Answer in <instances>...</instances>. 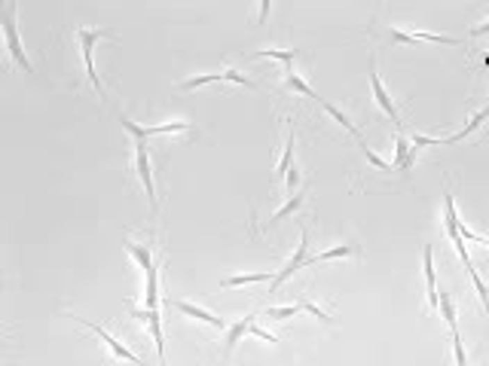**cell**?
I'll use <instances>...</instances> for the list:
<instances>
[{
    "mask_svg": "<svg viewBox=\"0 0 489 366\" xmlns=\"http://www.w3.org/2000/svg\"><path fill=\"white\" fill-rule=\"evenodd\" d=\"M443 229H447V235H449V241L456 244V254L458 259H462V265H465V272H468V278L474 281V287H477V296H480V302H483V311L489 315V287L483 284V278L477 274V269H474V263H471V256H468V250H465V238L458 235V217H456V198L449 189H443Z\"/></svg>",
    "mask_w": 489,
    "mask_h": 366,
    "instance_id": "6da1fadb",
    "label": "cell"
},
{
    "mask_svg": "<svg viewBox=\"0 0 489 366\" xmlns=\"http://www.w3.org/2000/svg\"><path fill=\"white\" fill-rule=\"evenodd\" d=\"M74 37L80 40V49H83V61H86V76H89V82L98 89V98H101V101H107V92H104L101 80H98V73H95V58H92V49H95V43H98V40H117V31H110V28H76V31H74Z\"/></svg>",
    "mask_w": 489,
    "mask_h": 366,
    "instance_id": "7a4b0ae2",
    "label": "cell"
},
{
    "mask_svg": "<svg viewBox=\"0 0 489 366\" xmlns=\"http://www.w3.org/2000/svg\"><path fill=\"white\" fill-rule=\"evenodd\" d=\"M0 19H3V37H6V46H10V58H13L19 67H25L28 73H34V67H31L25 49H22L19 28H15V3H3V10H0Z\"/></svg>",
    "mask_w": 489,
    "mask_h": 366,
    "instance_id": "3957f363",
    "label": "cell"
},
{
    "mask_svg": "<svg viewBox=\"0 0 489 366\" xmlns=\"http://www.w3.org/2000/svg\"><path fill=\"white\" fill-rule=\"evenodd\" d=\"M306 265H309V232L303 229V232H300V244H297L294 256H290L288 263H285V269H281V272L270 281V293H279V287L285 284L288 278H294V274L300 272V269H306Z\"/></svg>",
    "mask_w": 489,
    "mask_h": 366,
    "instance_id": "277c9868",
    "label": "cell"
},
{
    "mask_svg": "<svg viewBox=\"0 0 489 366\" xmlns=\"http://www.w3.org/2000/svg\"><path fill=\"white\" fill-rule=\"evenodd\" d=\"M119 122L122 128H126L129 134L135 137V141H147L153 134H174V132H190V122H163V125H138L126 116V113H119Z\"/></svg>",
    "mask_w": 489,
    "mask_h": 366,
    "instance_id": "5b68a950",
    "label": "cell"
},
{
    "mask_svg": "<svg viewBox=\"0 0 489 366\" xmlns=\"http://www.w3.org/2000/svg\"><path fill=\"white\" fill-rule=\"evenodd\" d=\"M135 171H138V177H141V183H144V193H147V202H150L153 214H156V208H159V202H156V183H153L150 152H147V143H144V141H135Z\"/></svg>",
    "mask_w": 489,
    "mask_h": 366,
    "instance_id": "8992f818",
    "label": "cell"
},
{
    "mask_svg": "<svg viewBox=\"0 0 489 366\" xmlns=\"http://www.w3.org/2000/svg\"><path fill=\"white\" fill-rule=\"evenodd\" d=\"M74 320H80V324H83V326H89L92 333H98V339H101L104 345L110 348V354L117 357V360H129V363H135V366H144V360H141V357H138V354H132V351H129L126 345H122V342L117 339V336H110V333H107L101 324H92L89 317H76V315H74Z\"/></svg>",
    "mask_w": 489,
    "mask_h": 366,
    "instance_id": "52a82bcc",
    "label": "cell"
},
{
    "mask_svg": "<svg viewBox=\"0 0 489 366\" xmlns=\"http://www.w3.org/2000/svg\"><path fill=\"white\" fill-rule=\"evenodd\" d=\"M370 89H373V98H376V107L386 113V116H392V122L397 125V132H404V122H401V116H397V107H395L392 98H388L386 86H382L379 71H376V58H373V55H370Z\"/></svg>",
    "mask_w": 489,
    "mask_h": 366,
    "instance_id": "ba28073f",
    "label": "cell"
},
{
    "mask_svg": "<svg viewBox=\"0 0 489 366\" xmlns=\"http://www.w3.org/2000/svg\"><path fill=\"white\" fill-rule=\"evenodd\" d=\"M392 40L395 43H443V46H462L458 37H449V34H431V31H404V28H392Z\"/></svg>",
    "mask_w": 489,
    "mask_h": 366,
    "instance_id": "9c48e42d",
    "label": "cell"
},
{
    "mask_svg": "<svg viewBox=\"0 0 489 366\" xmlns=\"http://www.w3.org/2000/svg\"><path fill=\"white\" fill-rule=\"evenodd\" d=\"M422 269H425V296H428V308L438 311V308H440V296H438V274H434L431 244H425V247H422Z\"/></svg>",
    "mask_w": 489,
    "mask_h": 366,
    "instance_id": "30bf717a",
    "label": "cell"
},
{
    "mask_svg": "<svg viewBox=\"0 0 489 366\" xmlns=\"http://www.w3.org/2000/svg\"><path fill=\"white\" fill-rule=\"evenodd\" d=\"M174 308L181 311V315H187V317H193V320H202V324H208L214 326V330H229L226 326V320L224 317H217V315H211V311H205V308H199V305L193 302H187V299H178L174 302Z\"/></svg>",
    "mask_w": 489,
    "mask_h": 366,
    "instance_id": "8fae6325",
    "label": "cell"
},
{
    "mask_svg": "<svg viewBox=\"0 0 489 366\" xmlns=\"http://www.w3.org/2000/svg\"><path fill=\"white\" fill-rule=\"evenodd\" d=\"M318 104H321V107H324V110H327V116H331L333 122H340V125H342V128H346V132H349L351 137H355V141H358V143H361V147H367V143H364V134H361V128H358V125H355V122H351V119L346 116V113H342V110H340V107H336V104H331V101H324V98H318Z\"/></svg>",
    "mask_w": 489,
    "mask_h": 366,
    "instance_id": "7c38bea8",
    "label": "cell"
},
{
    "mask_svg": "<svg viewBox=\"0 0 489 366\" xmlns=\"http://www.w3.org/2000/svg\"><path fill=\"white\" fill-rule=\"evenodd\" d=\"M254 317H257V315H244L242 320H235V324H233V326H229V330H226V345H224V357H229V354H233V351H235V345H239V342H242V336H244V333H251V324H254Z\"/></svg>",
    "mask_w": 489,
    "mask_h": 366,
    "instance_id": "4fadbf2b",
    "label": "cell"
},
{
    "mask_svg": "<svg viewBox=\"0 0 489 366\" xmlns=\"http://www.w3.org/2000/svg\"><path fill=\"white\" fill-rule=\"evenodd\" d=\"M275 274L270 272H244V274H229V278L220 281V287L235 290V287H248V284H263V281H272Z\"/></svg>",
    "mask_w": 489,
    "mask_h": 366,
    "instance_id": "5bb4252c",
    "label": "cell"
},
{
    "mask_svg": "<svg viewBox=\"0 0 489 366\" xmlns=\"http://www.w3.org/2000/svg\"><path fill=\"white\" fill-rule=\"evenodd\" d=\"M489 119V107H483V110H477L474 113V116L465 122V128L462 132H456V134H449V137H443V143H456V141H465V137H471L474 132H477L480 125H483V122Z\"/></svg>",
    "mask_w": 489,
    "mask_h": 366,
    "instance_id": "9a60e30c",
    "label": "cell"
},
{
    "mask_svg": "<svg viewBox=\"0 0 489 366\" xmlns=\"http://www.w3.org/2000/svg\"><path fill=\"white\" fill-rule=\"evenodd\" d=\"M126 247H129V254H132L138 259V265H141L144 272H150V269H156V256H153V247L150 244H138V241H126Z\"/></svg>",
    "mask_w": 489,
    "mask_h": 366,
    "instance_id": "2e32d148",
    "label": "cell"
},
{
    "mask_svg": "<svg viewBox=\"0 0 489 366\" xmlns=\"http://www.w3.org/2000/svg\"><path fill=\"white\" fill-rule=\"evenodd\" d=\"M303 202H306V193H297V195H290V198H288L285 204H281L279 211H275V214H270V226L281 223V220H285V217H290V214H297V211H300V204H303Z\"/></svg>",
    "mask_w": 489,
    "mask_h": 366,
    "instance_id": "e0dca14e",
    "label": "cell"
},
{
    "mask_svg": "<svg viewBox=\"0 0 489 366\" xmlns=\"http://www.w3.org/2000/svg\"><path fill=\"white\" fill-rule=\"evenodd\" d=\"M254 58H275V61H281V64L290 71L294 58H300V49H257Z\"/></svg>",
    "mask_w": 489,
    "mask_h": 366,
    "instance_id": "ac0fdd59",
    "label": "cell"
},
{
    "mask_svg": "<svg viewBox=\"0 0 489 366\" xmlns=\"http://www.w3.org/2000/svg\"><path fill=\"white\" fill-rule=\"evenodd\" d=\"M346 256H358V247H351V244H340V247L321 250V254L309 256V263H327V259H346Z\"/></svg>",
    "mask_w": 489,
    "mask_h": 366,
    "instance_id": "d6986e66",
    "label": "cell"
},
{
    "mask_svg": "<svg viewBox=\"0 0 489 366\" xmlns=\"http://www.w3.org/2000/svg\"><path fill=\"white\" fill-rule=\"evenodd\" d=\"M285 89H294V92H300V95L315 98V101H318V92H312V86L297 71H285Z\"/></svg>",
    "mask_w": 489,
    "mask_h": 366,
    "instance_id": "ffe728a7",
    "label": "cell"
},
{
    "mask_svg": "<svg viewBox=\"0 0 489 366\" xmlns=\"http://www.w3.org/2000/svg\"><path fill=\"white\" fill-rule=\"evenodd\" d=\"M290 162H294V128H288V141H285V150H281V159H279L275 174H279V177H288Z\"/></svg>",
    "mask_w": 489,
    "mask_h": 366,
    "instance_id": "44dd1931",
    "label": "cell"
},
{
    "mask_svg": "<svg viewBox=\"0 0 489 366\" xmlns=\"http://www.w3.org/2000/svg\"><path fill=\"white\" fill-rule=\"evenodd\" d=\"M440 311H443V320H447L449 333H458V324H456V305L449 299V293H443L440 290Z\"/></svg>",
    "mask_w": 489,
    "mask_h": 366,
    "instance_id": "7402d4cb",
    "label": "cell"
},
{
    "mask_svg": "<svg viewBox=\"0 0 489 366\" xmlns=\"http://www.w3.org/2000/svg\"><path fill=\"white\" fill-rule=\"evenodd\" d=\"M297 311H300V302H290V305H270V308L263 311L266 317H272V320H288V317H294Z\"/></svg>",
    "mask_w": 489,
    "mask_h": 366,
    "instance_id": "603a6c76",
    "label": "cell"
},
{
    "mask_svg": "<svg viewBox=\"0 0 489 366\" xmlns=\"http://www.w3.org/2000/svg\"><path fill=\"white\" fill-rule=\"evenodd\" d=\"M300 308H303V311H309V315H312V317H318V320H324V324H331V320H333L331 315H327V311H321V308H318V305H315V302H312V299H309V296H300Z\"/></svg>",
    "mask_w": 489,
    "mask_h": 366,
    "instance_id": "cb8c5ba5",
    "label": "cell"
},
{
    "mask_svg": "<svg viewBox=\"0 0 489 366\" xmlns=\"http://www.w3.org/2000/svg\"><path fill=\"white\" fill-rule=\"evenodd\" d=\"M453 336V351H456V366H468V354H465L462 345V333H449Z\"/></svg>",
    "mask_w": 489,
    "mask_h": 366,
    "instance_id": "d4e9b609",
    "label": "cell"
},
{
    "mask_svg": "<svg viewBox=\"0 0 489 366\" xmlns=\"http://www.w3.org/2000/svg\"><path fill=\"white\" fill-rule=\"evenodd\" d=\"M458 235H462L465 241H474V244H483V247H489V238H486V235H477L474 229H468L465 223H458Z\"/></svg>",
    "mask_w": 489,
    "mask_h": 366,
    "instance_id": "484cf974",
    "label": "cell"
},
{
    "mask_svg": "<svg viewBox=\"0 0 489 366\" xmlns=\"http://www.w3.org/2000/svg\"><path fill=\"white\" fill-rule=\"evenodd\" d=\"M364 156H367V162H370V165H376L379 171H395V168H392V162H386V159H379V156H376V152H373V150H367V147H364Z\"/></svg>",
    "mask_w": 489,
    "mask_h": 366,
    "instance_id": "4316f807",
    "label": "cell"
},
{
    "mask_svg": "<svg viewBox=\"0 0 489 366\" xmlns=\"http://www.w3.org/2000/svg\"><path fill=\"white\" fill-rule=\"evenodd\" d=\"M251 336H257V339H263V342H279L270 330H263V326H257V324H251Z\"/></svg>",
    "mask_w": 489,
    "mask_h": 366,
    "instance_id": "83f0119b",
    "label": "cell"
},
{
    "mask_svg": "<svg viewBox=\"0 0 489 366\" xmlns=\"http://www.w3.org/2000/svg\"><path fill=\"white\" fill-rule=\"evenodd\" d=\"M285 180H288V186H290V189H294V186H297V180H300V174H297V168H290V171H288V177H285Z\"/></svg>",
    "mask_w": 489,
    "mask_h": 366,
    "instance_id": "f1b7e54d",
    "label": "cell"
}]
</instances>
